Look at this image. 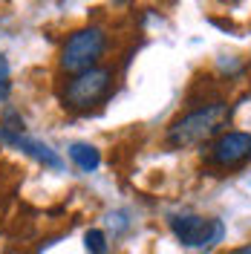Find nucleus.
I'll return each mask as SVG.
<instances>
[{
    "mask_svg": "<svg viewBox=\"0 0 251 254\" xmlns=\"http://www.w3.org/2000/svg\"><path fill=\"white\" fill-rule=\"evenodd\" d=\"M225 119H228V107L225 101H211L205 107L185 113L182 119H176L168 127V144L171 147H190V144L208 142V139H217L225 130Z\"/></svg>",
    "mask_w": 251,
    "mask_h": 254,
    "instance_id": "f257e3e1",
    "label": "nucleus"
},
{
    "mask_svg": "<svg viewBox=\"0 0 251 254\" xmlns=\"http://www.w3.org/2000/svg\"><path fill=\"white\" fill-rule=\"evenodd\" d=\"M107 44H110L107 41V32L101 29V26H81V29H75L63 41L58 64H61L63 72L78 75L84 69L98 66L101 55L107 52Z\"/></svg>",
    "mask_w": 251,
    "mask_h": 254,
    "instance_id": "f03ea898",
    "label": "nucleus"
},
{
    "mask_svg": "<svg viewBox=\"0 0 251 254\" xmlns=\"http://www.w3.org/2000/svg\"><path fill=\"white\" fill-rule=\"evenodd\" d=\"M113 66H93V69H84L78 75L63 84L61 90V101L66 110H90L95 104H101L113 90Z\"/></svg>",
    "mask_w": 251,
    "mask_h": 254,
    "instance_id": "7ed1b4c3",
    "label": "nucleus"
},
{
    "mask_svg": "<svg viewBox=\"0 0 251 254\" xmlns=\"http://www.w3.org/2000/svg\"><path fill=\"white\" fill-rule=\"evenodd\" d=\"M171 231L185 249H211L225 237V225L217 217H199V214H182L171 217Z\"/></svg>",
    "mask_w": 251,
    "mask_h": 254,
    "instance_id": "20e7f679",
    "label": "nucleus"
},
{
    "mask_svg": "<svg viewBox=\"0 0 251 254\" xmlns=\"http://www.w3.org/2000/svg\"><path fill=\"white\" fill-rule=\"evenodd\" d=\"M251 159V133L246 130H225L222 136H217L211 147H208V162L217 168H240Z\"/></svg>",
    "mask_w": 251,
    "mask_h": 254,
    "instance_id": "39448f33",
    "label": "nucleus"
},
{
    "mask_svg": "<svg viewBox=\"0 0 251 254\" xmlns=\"http://www.w3.org/2000/svg\"><path fill=\"white\" fill-rule=\"evenodd\" d=\"M12 147H20V150H26L32 159H38V162H41V165H47V168H55V171H61V168H63L61 156H58L52 147H47V144H41V142H35V139H26V136H20V139H15V142H12Z\"/></svg>",
    "mask_w": 251,
    "mask_h": 254,
    "instance_id": "423d86ee",
    "label": "nucleus"
},
{
    "mask_svg": "<svg viewBox=\"0 0 251 254\" xmlns=\"http://www.w3.org/2000/svg\"><path fill=\"white\" fill-rule=\"evenodd\" d=\"M69 159L78 165V171H84V174H93V171H98V165H101L98 147H93V144H87V142L69 144Z\"/></svg>",
    "mask_w": 251,
    "mask_h": 254,
    "instance_id": "0eeeda50",
    "label": "nucleus"
},
{
    "mask_svg": "<svg viewBox=\"0 0 251 254\" xmlns=\"http://www.w3.org/2000/svg\"><path fill=\"white\" fill-rule=\"evenodd\" d=\"M23 119H20V113L15 110V107H6L3 110V122H0V142L12 144L15 139H20L23 136Z\"/></svg>",
    "mask_w": 251,
    "mask_h": 254,
    "instance_id": "6e6552de",
    "label": "nucleus"
},
{
    "mask_svg": "<svg viewBox=\"0 0 251 254\" xmlns=\"http://www.w3.org/2000/svg\"><path fill=\"white\" fill-rule=\"evenodd\" d=\"M84 246L90 254H107V234L101 228H90L84 234Z\"/></svg>",
    "mask_w": 251,
    "mask_h": 254,
    "instance_id": "1a4fd4ad",
    "label": "nucleus"
},
{
    "mask_svg": "<svg viewBox=\"0 0 251 254\" xmlns=\"http://www.w3.org/2000/svg\"><path fill=\"white\" fill-rule=\"evenodd\" d=\"M12 93V84H9V61L6 55H0V101H6Z\"/></svg>",
    "mask_w": 251,
    "mask_h": 254,
    "instance_id": "9d476101",
    "label": "nucleus"
},
{
    "mask_svg": "<svg viewBox=\"0 0 251 254\" xmlns=\"http://www.w3.org/2000/svg\"><path fill=\"white\" fill-rule=\"evenodd\" d=\"M234 254H251V243H246V246H240V249H234Z\"/></svg>",
    "mask_w": 251,
    "mask_h": 254,
    "instance_id": "9b49d317",
    "label": "nucleus"
}]
</instances>
